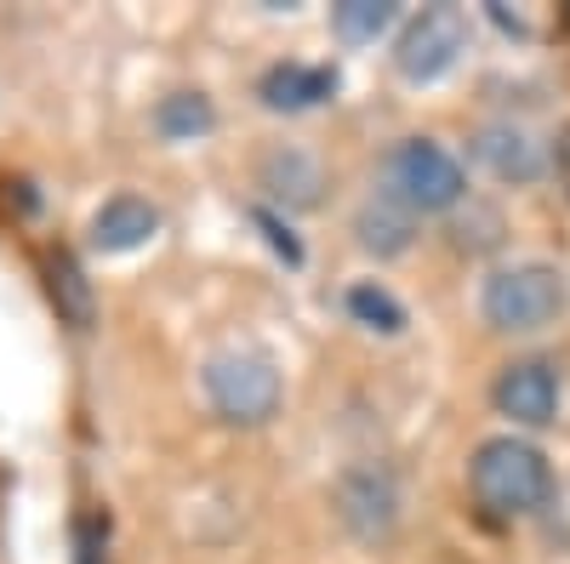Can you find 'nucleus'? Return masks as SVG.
<instances>
[{"label": "nucleus", "mask_w": 570, "mask_h": 564, "mask_svg": "<svg viewBox=\"0 0 570 564\" xmlns=\"http://www.w3.org/2000/svg\"><path fill=\"white\" fill-rule=\"evenodd\" d=\"M80 564H109V558H104V531H98V525H80Z\"/></svg>", "instance_id": "nucleus-18"}, {"label": "nucleus", "mask_w": 570, "mask_h": 564, "mask_svg": "<svg viewBox=\"0 0 570 564\" xmlns=\"http://www.w3.org/2000/svg\"><path fill=\"white\" fill-rule=\"evenodd\" d=\"M473 149H480V160H485L502 182H537L542 166H548V160H542V144H537L525 126H485Z\"/></svg>", "instance_id": "nucleus-9"}, {"label": "nucleus", "mask_w": 570, "mask_h": 564, "mask_svg": "<svg viewBox=\"0 0 570 564\" xmlns=\"http://www.w3.org/2000/svg\"><path fill=\"white\" fill-rule=\"evenodd\" d=\"M331 18H337V29L348 40H376V34L394 23V7H389V0H343Z\"/></svg>", "instance_id": "nucleus-16"}, {"label": "nucleus", "mask_w": 570, "mask_h": 564, "mask_svg": "<svg viewBox=\"0 0 570 564\" xmlns=\"http://www.w3.org/2000/svg\"><path fill=\"white\" fill-rule=\"evenodd\" d=\"M257 222H263V234H268V246H274V251H279L285 263H303V246L292 240V228H285V222H279L274 211H257Z\"/></svg>", "instance_id": "nucleus-17"}, {"label": "nucleus", "mask_w": 570, "mask_h": 564, "mask_svg": "<svg viewBox=\"0 0 570 564\" xmlns=\"http://www.w3.org/2000/svg\"><path fill=\"white\" fill-rule=\"evenodd\" d=\"M263 188H274V200H285V206H314L320 200V166L303 149H274L263 160Z\"/></svg>", "instance_id": "nucleus-11"}, {"label": "nucleus", "mask_w": 570, "mask_h": 564, "mask_svg": "<svg viewBox=\"0 0 570 564\" xmlns=\"http://www.w3.org/2000/svg\"><path fill=\"white\" fill-rule=\"evenodd\" d=\"M491 399H497L502 416L519 422V428H542L559 410V376H553L548 359H513V365H502Z\"/></svg>", "instance_id": "nucleus-7"}, {"label": "nucleus", "mask_w": 570, "mask_h": 564, "mask_svg": "<svg viewBox=\"0 0 570 564\" xmlns=\"http://www.w3.org/2000/svg\"><path fill=\"white\" fill-rule=\"evenodd\" d=\"M331 69H303V63H279L263 75V103L268 109H308L320 98H331Z\"/></svg>", "instance_id": "nucleus-12"}, {"label": "nucleus", "mask_w": 570, "mask_h": 564, "mask_svg": "<svg viewBox=\"0 0 570 564\" xmlns=\"http://www.w3.org/2000/svg\"><path fill=\"white\" fill-rule=\"evenodd\" d=\"M155 228H160V211L149 200H137V195H115L98 206V217H91V246L120 257V251H137V246H149L155 240Z\"/></svg>", "instance_id": "nucleus-8"}, {"label": "nucleus", "mask_w": 570, "mask_h": 564, "mask_svg": "<svg viewBox=\"0 0 570 564\" xmlns=\"http://www.w3.org/2000/svg\"><path fill=\"white\" fill-rule=\"evenodd\" d=\"M155 126H160L166 137H200V131H212V103L200 98V91H177V98L160 103Z\"/></svg>", "instance_id": "nucleus-14"}, {"label": "nucleus", "mask_w": 570, "mask_h": 564, "mask_svg": "<svg viewBox=\"0 0 570 564\" xmlns=\"http://www.w3.org/2000/svg\"><path fill=\"white\" fill-rule=\"evenodd\" d=\"M383 177H389V195L411 211H451L468 195L462 166L440 144H428V137H405V144L383 160Z\"/></svg>", "instance_id": "nucleus-4"}, {"label": "nucleus", "mask_w": 570, "mask_h": 564, "mask_svg": "<svg viewBox=\"0 0 570 564\" xmlns=\"http://www.w3.org/2000/svg\"><path fill=\"white\" fill-rule=\"evenodd\" d=\"M480 308H485L491 332H508V337L548 332V325L559 319V308H564V279L548 263H508L485 279Z\"/></svg>", "instance_id": "nucleus-2"}, {"label": "nucleus", "mask_w": 570, "mask_h": 564, "mask_svg": "<svg viewBox=\"0 0 570 564\" xmlns=\"http://www.w3.org/2000/svg\"><path fill=\"white\" fill-rule=\"evenodd\" d=\"M468 491L473 502H480L491 520H525V513H537L548 496H553V474L537 445L525 439H485L480 451H473L468 462Z\"/></svg>", "instance_id": "nucleus-1"}, {"label": "nucleus", "mask_w": 570, "mask_h": 564, "mask_svg": "<svg viewBox=\"0 0 570 564\" xmlns=\"http://www.w3.org/2000/svg\"><path fill=\"white\" fill-rule=\"evenodd\" d=\"M331 507H337V520L354 542H389L400 525V491L389 479V467L376 462L343 467L337 485H331Z\"/></svg>", "instance_id": "nucleus-5"}, {"label": "nucleus", "mask_w": 570, "mask_h": 564, "mask_svg": "<svg viewBox=\"0 0 570 564\" xmlns=\"http://www.w3.org/2000/svg\"><path fill=\"white\" fill-rule=\"evenodd\" d=\"M462 52H468V18L456 7H422L394 40V69L405 80H440L456 69Z\"/></svg>", "instance_id": "nucleus-6"}, {"label": "nucleus", "mask_w": 570, "mask_h": 564, "mask_svg": "<svg viewBox=\"0 0 570 564\" xmlns=\"http://www.w3.org/2000/svg\"><path fill=\"white\" fill-rule=\"evenodd\" d=\"M46 274H52V297H58V308H63L75 325H91V291H86L80 268H75L69 257H52V263H46Z\"/></svg>", "instance_id": "nucleus-15"}, {"label": "nucleus", "mask_w": 570, "mask_h": 564, "mask_svg": "<svg viewBox=\"0 0 570 564\" xmlns=\"http://www.w3.org/2000/svg\"><path fill=\"white\" fill-rule=\"evenodd\" d=\"M411 206H400L394 195H376V200H365L360 206V217H354V228H360V246L365 251H376V257H400L405 246H411Z\"/></svg>", "instance_id": "nucleus-10"}, {"label": "nucleus", "mask_w": 570, "mask_h": 564, "mask_svg": "<svg viewBox=\"0 0 570 564\" xmlns=\"http://www.w3.org/2000/svg\"><path fill=\"white\" fill-rule=\"evenodd\" d=\"M206 399L223 422H240V428H257L279 410V370L268 354L257 348H228L206 359Z\"/></svg>", "instance_id": "nucleus-3"}, {"label": "nucleus", "mask_w": 570, "mask_h": 564, "mask_svg": "<svg viewBox=\"0 0 570 564\" xmlns=\"http://www.w3.org/2000/svg\"><path fill=\"white\" fill-rule=\"evenodd\" d=\"M348 314H354L360 325H371V332H383V337L405 332V308H400L394 291H383V286H354V291H348Z\"/></svg>", "instance_id": "nucleus-13"}]
</instances>
